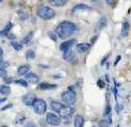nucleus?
<instances>
[{
    "label": "nucleus",
    "mask_w": 131,
    "mask_h": 127,
    "mask_svg": "<svg viewBox=\"0 0 131 127\" xmlns=\"http://www.w3.org/2000/svg\"><path fill=\"white\" fill-rule=\"evenodd\" d=\"M76 25L74 22H71L69 20L61 22L55 29V33L58 38H60L61 40H66L70 38L75 31H76Z\"/></svg>",
    "instance_id": "obj_1"
},
{
    "label": "nucleus",
    "mask_w": 131,
    "mask_h": 127,
    "mask_svg": "<svg viewBox=\"0 0 131 127\" xmlns=\"http://www.w3.org/2000/svg\"><path fill=\"white\" fill-rule=\"evenodd\" d=\"M37 14L38 16L40 17L43 20H50V19L54 18L56 13L55 11L52 9V8H49L46 6H38V10H37Z\"/></svg>",
    "instance_id": "obj_2"
},
{
    "label": "nucleus",
    "mask_w": 131,
    "mask_h": 127,
    "mask_svg": "<svg viewBox=\"0 0 131 127\" xmlns=\"http://www.w3.org/2000/svg\"><path fill=\"white\" fill-rule=\"evenodd\" d=\"M61 100L68 105H73L76 102V93L73 90H68L61 94Z\"/></svg>",
    "instance_id": "obj_3"
},
{
    "label": "nucleus",
    "mask_w": 131,
    "mask_h": 127,
    "mask_svg": "<svg viewBox=\"0 0 131 127\" xmlns=\"http://www.w3.org/2000/svg\"><path fill=\"white\" fill-rule=\"evenodd\" d=\"M33 109H34V112L37 114H44L46 112L47 105L44 100H41V98H37L34 104H33Z\"/></svg>",
    "instance_id": "obj_4"
},
{
    "label": "nucleus",
    "mask_w": 131,
    "mask_h": 127,
    "mask_svg": "<svg viewBox=\"0 0 131 127\" xmlns=\"http://www.w3.org/2000/svg\"><path fill=\"white\" fill-rule=\"evenodd\" d=\"M45 120L52 126H58L59 124H60V118H59V116H57L56 114L53 113V112H49V113H47Z\"/></svg>",
    "instance_id": "obj_5"
},
{
    "label": "nucleus",
    "mask_w": 131,
    "mask_h": 127,
    "mask_svg": "<svg viewBox=\"0 0 131 127\" xmlns=\"http://www.w3.org/2000/svg\"><path fill=\"white\" fill-rule=\"evenodd\" d=\"M35 100H37V96H35L34 94H32V93H28V94H26V95H24V96H23L24 104H25L26 106H28V107L33 106Z\"/></svg>",
    "instance_id": "obj_6"
},
{
    "label": "nucleus",
    "mask_w": 131,
    "mask_h": 127,
    "mask_svg": "<svg viewBox=\"0 0 131 127\" xmlns=\"http://www.w3.org/2000/svg\"><path fill=\"white\" fill-rule=\"evenodd\" d=\"M73 112H74V109L71 108L70 106H62V108L59 111V114H60L61 118H69L72 116Z\"/></svg>",
    "instance_id": "obj_7"
},
{
    "label": "nucleus",
    "mask_w": 131,
    "mask_h": 127,
    "mask_svg": "<svg viewBox=\"0 0 131 127\" xmlns=\"http://www.w3.org/2000/svg\"><path fill=\"white\" fill-rule=\"evenodd\" d=\"M76 42L74 38H72V40H69V41H67V42H63L62 44L59 46V49H60L62 52H66V51H68V50H70L71 49V47H72L73 45H74V43Z\"/></svg>",
    "instance_id": "obj_8"
},
{
    "label": "nucleus",
    "mask_w": 131,
    "mask_h": 127,
    "mask_svg": "<svg viewBox=\"0 0 131 127\" xmlns=\"http://www.w3.org/2000/svg\"><path fill=\"white\" fill-rule=\"evenodd\" d=\"M26 81L35 84V83H39V81H40V77L34 73H28L26 74Z\"/></svg>",
    "instance_id": "obj_9"
},
{
    "label": "nucleus",
    "mask_w": 131,
    "mask_h": 127,
    "mask_svg": "<svg viewBox=\"0 0 131 127\" xmlns=\"http://www.w3.org/2000/svg\"><path fill=\"white\" fill-rule=\"evenodd\" d=\"M63 59L68 62H75V52L73 50H68L66 52H63Z\"/></svg>",
    "instance_id": "obj_10"
},
{
    "label": "nucleus",
    "mask_w": 131,
    "mask_h": 127,
    "mask_svg": "<svg viewBox=\"0 0 131 127\" xmlns=\"http://www.w3.org/2000/svg\"><path fill=\"white\" fill-rule=\"evenodd\" d=\"M90 47H91V45L88 44V43H81V44L76 45V51L80 54H84L87 50L90 49Z\"/></svg>",
    "instance_id": "obj_11"
},
{
    "label": "nucleus",
    "mask_w": 131,
    "mask_h": 127,
    "mask_svg": "<svg viewBox=\"0 0 131 127\" xmlns=\"http://www.w3.org/2000/svg\"><path fill=\"white\" fill-rule=\"evenodd\" d=\"M57 88V84H52L49 82H41L38 84L39 90H54Z\"/></svg>",
    "instance_id": "obj_12"
},
{
    "label": "nucleus",
    "mask_w": 131,
    "mask_h": 127,
    "mask_svg": "<svg viewBox=\"0 0 131 127\" xmlns=\"http://www.w3.org/2000/svg\"><path fill=\"white\" fill-rule=\"evenodd\" d=\"M74 126L75 127H83L84 126V118L81 114H76L74 118Z\"/></svg>",
    "instance_id": "obj_13"
},
{
    "label": "nucleus",
    "mask_w": 131,
    "mask_h": 127,
    "mask_svg": "<svg viewBox=\"0 0 131 127\" xmlns=\"http://www.w3.org/2000/svg\"><path fill=\"white\" fill-rule=\"evenodd\" d=\"M29 70H30V66L29 65H21L17 68V74L19 75V76H23V75H26V74H28L29 73Z\"/></svg>",
    "instance_id": "obj_14"
},
{
    "label": "nucleus",
    "mask_w": 131,
    "mask_h": 127,
    "mask_svg": "<svg viewBox=\"0 0 131 127\" xmlns=\"http://www.w3.org/2000/svg\"><path fill=\"white\" fill-rule=\"evenodd\" d=\"M90 6H88L87 4H83V3H81V4H76L73 9H72V12L73 13H75V12H78V11H90Z\"/></svg>",
    "instance_id": "obj_15"
},
{
    "label": "nucleus",
    "mask_w": 131,
    "mask_h": 127,
    "mask_svg": "<svg viewBox=\"0 0 131 127\" xmlns=\"http://www.w3.org/2000/svg\"><path fill=\"white\" fill-rule=\"evenodd\" d=\"M12 27H13V24H12L11 22H8L7 25H6L5 29L0 31V36H7V35L10 33V30L12 29Z\"/></svg>",
    "instance_id": "obj_16"
},
{
    "label": "nucleus",
    "mask_w": 131,
    "mask_h": 127,
    "mask_svg": "<svg viewBox=\"0 0 131 127\" xmlns=\"http://www.w3.org/2000/svg\"><path fill=\"white\" fill-rule=\"evenodd\" d=\"M62 104L60 102H57V100H53L51 102V108H52V110H54L55 112H59L60 111V109L62 108Z\"/></svg>",
    "instance_id": "obj_17"
},
{
    "label": "nucleus",
    "mask_w": 131,
    "mask_h": 127,
    "mask_svg": "<svg viewBox=\"0 0 131 127\" xmlns=\"http://www.w3.org/2000/svg\"><path fill=\"white\" fill-rule=\"evenodd\" d=\"M67 0H50L51 6H63L67 4Z\"/></svg>",
    "instance_id": "obj_18"
},
{
    "label": "nucleus",
    "mask_w": 131,
    "mask_h": 127,
    "mask_svg": "<svg viewBox=\"0 0 131 127\" xmlns=\"http://www.w3.org/2000/svg\"><path fill=\"white\" fill-rule=\"evenodd\" d=\"M106 25H108V19H106L105 16H102L100 18V20H99V22H98V29L99 30L104 29V28L106 27Z\"/></svg>",
    "instance_id": "obj_19"
},
{
    "label": "nucleus",
    "mask_w": 131,
    "mask_h": 127,
    "mask_svg": "<svg viewBox=\"0 0 131 127\" xmlns=\"http://www.w3.org/2000/svg\"><path fill=\"white\" fill-rule=\"evenodd\" d=\"M129 22H122V27H121V35L122 36H127L128 35V31H129Z\"/></svg>",
    "instance_id": "obj_20"
},
{
    "label": "nucleus",
    "mask_w": 131,
    "mask_h": 127,
    "mask_svg": "<svg viewBox=\"0 0 131 127\" xmlns=\"http://www.w3.org/2000/svg\"><path fill=\"white\" fill-rule=\"evenodd\" d=\"M10 92H11L10 86H8L6 84L0 86V94H2V95H9Z\"/></svg>",
    "instance_id": "obj_21"
},
{
    "label": "nucleus",
    "mask_w": 131,
    "mask_h": 127,
    "mask_svg": "<svg viewBox=\"0 0 131 127\" xmlns=\"http://www.w3.org/2000/svg\"><path fill=\"white\" fill-rule=\"evenodd\" d=\"M11 46L16 51H21L23 49V44H21V43H18V42H15V41L11 42Z\"/></svg>",
    "instance_id": "obj_22"
},
{
    "label": "nucleus",
    "mask_w": 131,
    "mask_h": 127,
    "mask_svg": "<svg viewBox=\"0 0 131 127\" xmlns=\"http://www.w3.org/2000/svg\"><path fill=\"white\" fill-rule=\"evenodd\" d=\"M32 38H33V32H32V31H30V32L23 38V43H24V44H28L29 42H31Z\"/></svg>",
    "instance_id": "obj_23"
},
{
    "label": "nucleus",
    "mask_w": 131,
    "mask_h": 127,
    "mask_svg": "<svg viewBox=\"0 0 131 127\" xmlns=\"http://www.w3.org/2000/svg\"><path fill=\"white\" fill-rule=\"evenodd\" d=\"M15 83L18 86H22L24 88H27L28 86V83H27L26 80H23V79H18V80H15Z\"/></svg>",
    "instance_id": "obj_24"
},
{
    "label": "nucleus",
    "mask_w": 131,
    "mask_h": 127,
    "mask_svg": "<svg viewBox=\"0 0 131 127\" xmlns=\"http://www.w3.org/2000/svg\"><path fill=\"white\" fill-rule=\"evenodd\" d=\"M26 57H27V59H34V57H35L34 51L29 49L28 51H27V54H26Z\"/></svg>",
    "instance_id": "obj_25"
},
{
    "label": "nucleus",
    "mask_w": 131,
    "mask_h": 127,
    "mask_svg": "<svg viewBox=\"0 0 131 127\" xmlns=\"http://www.w3.org/2000/svg\"><path fill=\"white\" fill-rule=\"evenodd\" d=\"M0 77H1V78H3V79L8 77V72H7V70L0 68Z\"/></svg>",
    "instance_id": "obj_26"
},
{
    "label": "nucleus",
    "mask_w": 131,
    "mask_h": 127,
    "mask_svg": "<svg viewBox=\"0 0 131 127\" xmlns=\"http://www.w3.org/2000/svg\"><path fill=\"white\" fill-rule=\"evenodd\" d=\"M49 36L53 40L54 42L57 41V35H56V33H55V32H53V31H50V32H49Z\"/></svg>",
    "instance_id": "obj_27"
},
{
    "label": "nucleus",
    "mask_w": 131,
    "mask_h": 127,
    "mask_svg": "<svg viewBox=\"0 0 131 127\" xmlns=\"http://www.w3.org/2000/svg\"><path fill=\"white\" fill-rule=\"evenodd\" d=\"M9 66V63L6 62V61H0V68H3L6 70V67Z\"/></svg>",
    "instance_id": "obj_28"
},
{
    "label": "nucleus",
    "mask_w": 131,
    "mask_h": 127,
    "mask_svg": "<svg viewBox=\"0 0 131 127\" xmlns=\"http://www.w3.org/2000/svg\"><path fill=\"white\" fill-rule=\"evenodd\" d=\"M110 112H111V107L108 105L105 107V110H104V113H103V114H104V116H109V114H110Z\"/></svg>",
    "instance_id": "obj_29"
},
{
    "label": "nucleus",
    "mask_w": 131,
    "mask_h": 127,
    "mask_svg": "<svg viewBox=\"0 0 131 127\" xmlns=\"http://www.w3.org/2000/svg\"><path fill=\"white\" fill-rule=\"evenodd\" d=\"M105 2L108 3L109 6H115V3H116V0H105Z\"/></svg>",
    "instance_id": "obj_30"
},
{
    "label": "nucleus",
    "mask_w": 131,
    "mask_h": 127,
    "mask_svg": "<svg viewBox=\"0 0 131 127\" xmlns=\"http://www.w3.org/2000/svg\"><path fill=\"white\" fill-rule=\"evenodd\" d=\"M97 84L99 86V88H104V82H103L102 80H101V79H99V80H98V82H97Z\"/></svg>",
    "instance_id": "obj_31"
},
{
    "label": "nucleus",
    "mask_w": 131,
    "mask_h": 127,
    "mask_svg": "<svg viewBox=\"0 0 131 127\" xmlns=\"http://www.w3.org/2000/svg\"><path fill=\"white\" fill-rule=\"evenodd\" d=\"M9 108H12V104H8L7 106H5V107H2V108H1V111H5V110H7V109H9Z\"/></svg>",
    "instance_id": "obj_32"
},
{
    "label": "nucleus",
    "mask_w": 131,
    "mask_h": 127,
    "mask_svg": "<svg viewBox=\"0 0 131 127\" xmlns=\"http://www.w3.org/2000/svg\"><path fill=\"white\" fill-rule=\"evenodd\" d=\"M7 38H10V40H15L16 38V35H14V34H11V33H9L7 35Z\"/></svg>",
    "instance_id": "obj_33"
},
{
    "label": "nucleus",
    "mask_w": 131,
    "mask_h": 127,
    "mask_svg": "<svg viewBox=\"0 0 131 127\" xmlns=\"http://www.w3.org/2000/svg\"><path fill=\"white\" fill-rule=\"evenodd\" d=\"M98 38V35H95L94 38H91V40H90V42H91V44H94L95 42H96V40Z\"/></svg>",
    "instance_id": "obj_34"
},
{
    "label": "nucleus",
    "mask_w": 131,
    "mask_h": 127,
    "mask_svg": "<svg viewBox=\"0 0 131 127\" xmlns=\"http://www.w3.org/2000/svg\"><path fill=\"white\" fill-rule=\"evenodd\" d=\"M25 127H37V126H35V124H34V123H28V124H27Z\"/></svg>",
    "instance_id": "obj_35"
},
{
    "label": "nucleus",
    "mask_w": 131,
    "mask_h": 127,
    "mask_svg": "<svg viewBox=\"0 0 131 127\" xmlns=\"http://www.w3.org/2000/svg\"><path fill=\"white\" fill-rule=\"evenodd\" d=\"M5 81L7 82V83H10V82H12V81H13V79H12V78H5Z\"/></svg>",
    "instance_id": "obj_36"
},
{
    "label": "nucleus",
    "mask_w": 131,
    "mask_h": 127,
    "mask_svg": "<svg viewBox=\"0 0 131 127\" xmlns=\"http://www.w3.org/2000/svg\"><path fill=\"white\" fill-rule=\"evenodd\" d=\"M121 108H122V106H119V105H117V106H116V110H117V112H120Z\"/></svg>",
    "instance_id": "obj_37"
},
{
    "label": "nucleus",
    "mask_w": 131,
    "mask_h": 127,
    "mask_svg": "<svg viewBox=\"0 0 131 127\" xmlns=\"http://www.w3.org/2000/svg\"><path fill=\"white\" fill-rule=\"evenodd\" d=\"M120 59H121V57H120V56H118V57L116 58V61H115V63H114V64H117V63L119 62V60H120Z\"/></svg>",
    "instance_id": "obj_38"
},
{
    "label": "nucleus",
    "mask_w": 131,
    "mask_h": 127,
    "mask_svg": "<svg viewBox=\"0 0 131 127\" xmlns=\"http://www.w3.org/2000/svg\"><path fill=\"white\" fill-rule=\"evenodd\" d=\"M105 123H106V124H111V123H112V120H111L110 116L108 118V120H105Z\"/></svg>",
    "instance_id": "obj_39"
},
{
    "label": "nucleus",
    "mask_w": 131,
    "mask_h": 127,
    "mask_svg": "<svg viewBox=\"0 0 131 127\" xmlns=\"http://www.w3.org/2000/svg\"><path fill=\"white\" fill-rule=\"evenodd\" d=\"M7 100V98H0V105L2 104V102H5Z\"/></svg>",
    "instance_id": "obj_40"
},
{
    "label": "nucleus",
    "mask_w": 131,
    "mask_h": 127,
    "mask_svg": "<svg viewBox=\"0 0 131 127\" xmlns=\"http://www.w3.org/2000/svg\"><path fill=\"white\" fill-rule=\"evenodd\" d=\"M2 54H3V51H2V49H1V47H0V59L2 58Z\"/></svg>",
    "instance_id": "obj_41"
},
{
    "label": "nucleus",
    "mask_w": 131,
    "mask_h": 127,
    "mask_svg": "<svg viewBox=\"0 0 131 127\" xmlns=\"http://www.w3.org/2000/svg\"><path fill=\"white\" fill-rule=\"evenodd\" d=\"M101 127H106V126H104V125H102V126H101Z\"/></svg>",
    "instance_id": "obj_42"
},
{
    "label": "nucleus",
    "mask_w": 131,
    "mask_h": 127,
    "mask_svg": "<svg viewBox=\"0 0 131 127\" xmlns=\"http://www.w3.org/2000/svg\"><path fill=\"white\" fill-rule=\"evenodd\" d=\"M2 127H8V126H2Z\"/></svg>",
    "instance_id": "obj_43"
},
{
    "label": "nucleus",
    "mask_w": 131,
    "mask_h": 127,
    "mask_svg": "<svg viewBox=\"0 0 131 127\" xmlns=\"http://www.w3.org/2000/svg\"><path fill=\"white\" fill-rule=\"evenodd\" d=\"M1 1H2V0H0V2H1Z\"/></svg>",
    "instance_id": "obj_44"
},
{
    "label": "nucleus",
    "mask_w": 131,
    "mask_h": 127,
    "mask_svg": "<svg viewBox=\"0 0 131 127\" xmlns=\"http://www.w3.org/2000/svg\"><path fill=\"white\" fill-rule=\"evenodd\" d=\"M0 60H1V59H0Z\"/></svg>",
    "instance_id": "obj_45"
}]
</instances>
